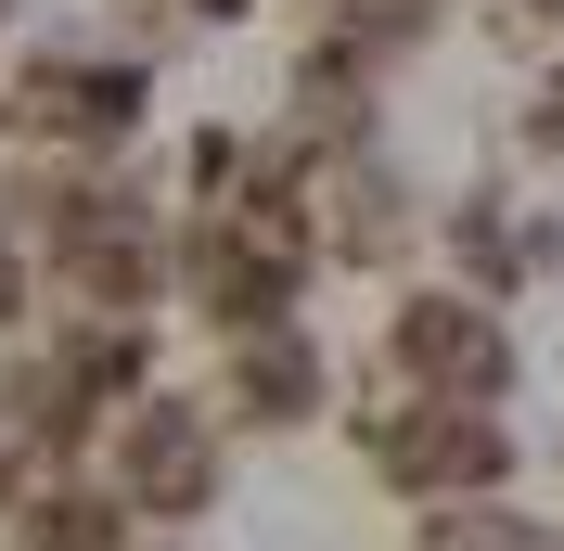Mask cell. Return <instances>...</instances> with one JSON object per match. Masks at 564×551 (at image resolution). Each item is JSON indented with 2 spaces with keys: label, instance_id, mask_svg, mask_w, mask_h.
I'll list each match as a JSON object with an SVG mask.
<instances>
[{
  "label": "cell",
  "instance_id": "6da1fadb",
  "mask_svg": "<svg viewBox=\"0 0 564 551\" xmlns=\"http://www.w3.org/2000/svg\"><path fill=\"white\" fill-rule=\"evenodd\" d=\"M372 462H386L411 500H462V487H500L513 436L488 411H462V398H423V411H386L372 423Z\"/></svg>",
  "mask_w": 564,
  "mask_h": 551
},
{
  "label": "cell",
  "instance_id": "7a4b0ae2",
  "mask_svg": "<svg viewBox=\"0 0 564 551\" xmlns=\"http://www.w3.org/2000/svg\"><path fill=\"white\" fill-rule=\"evenodd\" d=\"M386 346H398V372H411L423 398H462V411L513 385V334H500V321L475 309V295H411Z\"/></svg>",
  "mask_w": 564,
  "mask_h": 551
},
{
  "label": "cell",
  "instance_id": "3957f363",
  "mask_svg": "<svg viewBox=\"0 0 564 551\" xmlns=\"http://www.w3.org/2000/svg\"><path fill=\"white\" fill-rule=\"evenodd\" d=\"M116 487H129V514H206V487H218V436H206V411H180V398H141Z\"/></svg>",
  "mask_w": 564,
  "mask_h": 551
},
{
  "label": "cell",
  "instance_id": "277c9868",
  "mask_svg": "<svg viewBox=\"0 0 564 551\" xmlns=\"http://www.w3.org/2000/svg\"><path fill=\"white\" fill-rule=\"evenodd\" d=\"M231 411L245 423H308L321 411V346L308 334H245V359H231Z\"/></svg>",
  "mask_w": 564,
  "mask_h": 551
},
{
  "label": "cell",
  "instance_id": "5b68a950",
  "mask_svg": "<svg viewBox=\"0 0 564 551\" xmlns=\"http://www.w3.org/2000/svg\"><path fill=\"white\" fill-rule=\"evenodd\" d=\"M26 551H116L129 539V500H90V487H52V500H26Z\"/></svg>",
  "mask_w": 564,
  "mask_h": 551
},
{
  "label": "cell",
  "instance_id": "8992f818",
  "mask_svg": "<svg viewBox=\"0 0 564 551\" xmlns=\"http://www.w3.org/2000/svg\"><path fill=\"white\" fill-rule=\"evenodd\" d=\"M423 551H552L527 514H436L423 526Z\"/></svg>",
  "mask_w": 564,
  "mask_h": 551
},
{
  "label": "cell",
  "instance_id": "52a82bcc",
  "mask_svg": "<svg viewBox=\"0 0 564 551\" xmlns=\"http://www.w3.org/2000/svg\"><path fill=\"white\" fill-rule=\"evenodd\" d=\"M0 13H13V0H0Z\"/></svg>",
  "mask_w": 564,
  "mask_h": 551
}]
</instances>
